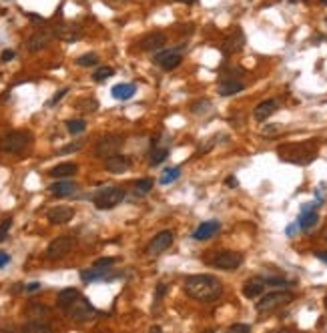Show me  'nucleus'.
Segmentation results:
<instances>
[{"mask_svg":"<svg viewBox=\"0 0 327 333\" xmlns=\"http://www.w3.org/2000/svg\"><path fill=\"white\" fill-rule=\"evenodd\" d=\"M185 293L197 301H215L223 293V283L215 275H191L185 279Z\"/></svg>","mask_w":327,"mask_h":333,"instance_id":"nucleus-1","label":"nucleus"},{"mask_svg":"<svg viewBox=\"0 0 327 333\" xmlns=\"http://www.w3.org/2000/svg\"><path fill=\"white\" fill-rule=\"evenodd\" d=\"M277 155L285 163L293 165H309L317 157V147L313 143H295V145H283L277 149Z\"/></svg>","mask_w":327,"mask_h":333,"instance_id":"nucleus-2","label":"nucleus"},{"mask_svg":"<svg viewBox=\"0 0 327 333\" xmlns=\"http://www.w3.org/2000/svg\"><path fill=\"white\" fill-rule=\"evenodd\" d=\"M65 311H66V315H68L72 321H76V323H85V321H91V319L97 317V309L91 305V301L85 299L83 295L72 301Z\"/></svg>","mask_w":327,"mask_h":333,"instance_id":"nucleus-3","label":"nucleus"},{"mask_svg":"<svg viewBox=\"0 0 327 333\" xmlns=\"http://www.w3.org/2000/svg\"><path fill=\"white\" fill-rule=\"evenodd\" d=\"M29 143H31V134L29 133L12 131V133H6L0 138V151L8 153V155H18L29 147Z\"/></svg>","mask_w":327,"mask_h":333,"instance_id":"nucleus-4","label":"nucleus"},{"mask_svg":"<svg viewBox=\"0 0 327 333\" xmlns=\"http://www.w3.org/2000/svg\"><path fill=\"white\" fill-rule=\"evenodd\" d=\"M123 199H125V189L106 187V189H100L95 195V207L98 211H108V209H115L117 205H121Z\"/></svg>","mask_w":327,"mask_h":333,"instance_id":"nucleus-5","label":"nucleus"},{"mask_svg":"<svg viewBox=\"0 0 327 333\" xmlns=\"http://www.w3.org/2000/svg\"><path fill=\"white\" fill-rule=\"evenodd\" d=\"M205 261L209 265L225 269V271H235L237 267H241V263H243V253H237V251H215Z\"/></svg>","mask_w":327,"mask_h":333,"instance_id":"nucleus-6","label":"nucleus"},{"mask_svg":"<svg viewBox=\"0 0 327 333\" xmlns=\"http://www.w3.org/2000/svg\"><path fill=\"white\" fill-rule=\"evenodd\" d=\"M293 301V293L289 291H273V293H267L265 297H261V301H257V311L259 313H271L283 305H289Z\"/></svg>","mask_w":327,"mask_h":333,"instance_id":"nucleus-7","label":"nucleus"},{"mask_svg":"<svg viewBox=\"0 0 327 333\" xmlns=\"http://www.w3.org/2000/svg\"><path fill=\"white\" fill-rule=\"evenodd\" d=\"M74 247V237L70 235H63V237H57L54 241H50V245L46 247V257L50 261H57V259H63L70 253V249Z\"/></svg>","mask_w":327,"mask_h":333,"instance_id":"nucleus-8","label":"nucleus"},{"mask_svg":"<svg viewBox=\"0 0 327 333\" xmlns=\"http://www.w3.org/2000/svg\"><path fill=\"white\" fill-rule=\"evenodd\" d=\"M185 46H187V44H181V46H177V48L163 50V52L155 54V63L163 68V70H175L177 67H181V63H183V54H181V50H183Z\"/></svg>","mask_w":327,"mask_h":333,"instance_id":"nucleus-9","label":"nucleus"},{"mask_svg":"<svg viewBox=\"0 0 327 333\" xmlns=\"http://www.w3.org/2000/svg\"><path fill=\"white\" fill-rule=\"evenodd\" d=\"M123 143H125V141H123L121 134H106V136H102V138L97 143V147H95V155L106 159V157L119 153V149L123 147Z\"/></svg>","mask_w":327,"mask_h":333,"instance_id":"nucleus-10","label":"nucleus"},{"mask_svg":"<svg viewBox=\"0 0 327 333\" xmlns=\"http://www.w3.org/2000/svg\"><path fill=\"white\" fill-rule=\"evenodd\" d=\"M173 243V233L171 231H161L159 235L153 237V241L147 245V255L149 257H155V255H161L163 251H167Z\"/></svg>","mask_w":327,"mask_h":333,"instance_id":"nucleus-11","label":"nucleus"},{"mask_svg":"<svg viewBox=\"0 0 327 333\" xmlns=\"http://www.w3.org/2000/svg\"><path fill=\"white\" fill-rule=\"evenodd\" d=\"M165 44H167V36L163 33H149L145 34L141 40H139V48L141 50H149V52H155V50H161Z\"/></svg>","mask_w":327,"mask_h":333,"instance_id":"nucleus-12","label":"nucleus"},{"mask_svg":"<svg viewBox=\"0 0 327 333\" xmlns=\"http://www.w3.org/2000/svg\"><path fill=\"white\" fill-rule=\"evenodd\" d=\"M104 166H106V171H108V173L119 175V173H125V171H129V169H131V159H129V157H125V155H121V153H115V155L106 157Z\"/></svg>","mask_w":327,"mask_h":333,"instance_id":"nucleus-13","label":"nucleus"},{"mask_svg":"<svg viewBox=\"0 0 327 333\" xmlns=\"http://www.w3.org/2000/svg\"><path fill=\"white\" fill-rule=\"evenodd\" d=\"M54 36L52 31H46V29H40V31H36V33L29 38V42H26V48L31 50V52H38V50H42L48 42H50V38Z\"/></svg>","mask_w":327,"mask_h":333,"instance_id":"nucleus-14","label":"nucleus"},{"mask_svg":"<svg viewBox=\"0 0 327 333\" xmlns=\"http://www.w3.org/2000/svg\"><path fill=\"white\" fill-rule=\"evenodd\" d=\"M243 46H245V34H243L241 29H235L225 38V42H223V52L225 54H233V52H239Z\"/></svg>","mask_w":327,"mask_h":333,"instance_id":"nucleus-15","label":"nucleus"},{"mask_svg":"<svg viewBox=\"0 0 327 333\" xmlns=\"http://www.w3.org/2000/svg\"><path fill=\"white\" fill-rule=\"evenodd\" d=\"M52 33L57 38H61V40H65V42H74V40H78L80 38V26H76V24H59V26H54L52 29Z\"/></svg>","mask_w":327,"mask_h":333,"instance_id":"nucleus-16","label":"nucleus"},{"mask_svg":"<svg viewBox=\"0 0 327 333\" xmlns=\"http://www.w3.org/2000/svg\"><path fill=\"white\" fill-rule=\"evenodd\" d=\"M72 217H74V209L72 207H65V205H59V207L48 211V221L52 225H65Z\"/></svg>","mask_w":327,"mask_h":333,"instance_id":"nucleus-17","label":"nucleus"},{"mask_svg":"<svg viewBox=\"0 0 327 333\" xmlns=\"http://www.w3.org/2000/svg\"><path fill=\"white\" fill-rule=\"evenodd\" d=\"M265 279L263 277H253V279H249L245 285H243V295L247 297V299H255V297H259L263 291H265Z\"/></svg>","mask_w":327,"mask_h":333,"instance_id":"nucleus-18","label":"nucleus"},{"mask_svg":"<svg viewBox=\"0 0 327 333\" xmlns=\"http://www.w3.org/2000/svg\"><path fill=\"white\" fill-rule=\"evenodd\" d=\"M245 89V85L237 78H231V76H225L221 82H219V95L221 97H233L237 93H241Z\"/></svg>","mask_w":327,"mask_h":333,"instance_id":"nucleus-19","label":"nucleus"},{"mask_svg":"<svg viewBox=\"0 0 327 333\" xmlns=\"http://www.w3.org/2000/svg\"><path fill=\"white\" fill-rule=\"evenodd\" d=\"M221 229V223L219 221H205L203 225H199L195 233H193V239L195 241H207L211 237H215V233Z\"/></svg>","mask_w":327,"mask_h":333,"instance_id":"nucleus-20","label":"nucleus"},{"mask_svg":"<svg viewBox=\"0 0 327 333\" xmlns=\"http://www.w3.org/2000/svg\"><path fill=\"white\" fill-rule=\"evenodd\" d=\"M277 110V100L269 99V100H263V102H259L257 106H255V110H253V117H255V121H259V123H263V121H267L273 113Z\"/></svg>","mask_w":327,"mask_h":333,"instance_id":"nucleus-21","label":"nucleus"},{"mask_svg":"<svg viewBox=\"0 0 327 333\" xmlns=\"http://www.w3.org/2000/svg\"><path fill=\"white\" fill-rule=\"evenodd\" d=\"M76 189H78V185L72 183V181H59V183L50 185V193L54 197H70V195L76 193Z\"/></svg>","mask_w":327,"mask_h":333,"instance_id":"nucleus-22","label":"nucleus"},{"mask_svg":"<svg viewBox=\"0 0 327 333\" xmlns=\"http://www.w3.org/2000/svg\"><path fill=\"white\" fill-rule=\"evenodd\" d=\"M111 267H93V269H85L80 271V279L91 283V281H98V279H104L108 275Z\"/></svg>","mask_w":327,"mask_h":333,"instance_id":"nucleus-23","label":"nucleus"},{"mask_svg":"<svg viewBox=\"0 0 327 333\" xmlns=\"http://www.w3.org/2000/svg\"><path fill=\"white\" fill-rule=\"evenodd\" d=\"M78 171V166L74 165V163H61V165H57L54 169H50V177H54V179H68V177H72L74 173Z\"/></svg>","mask_w":327,"mask_h":333,"instance_id":"nucleus-24","label":"nucleus"},{"mask_svg":"<svg viewBox=\"0 0 327 333\" xmlns=\"http://www.w3.org/2000/svg\"><path fill=\"white\" fill-rule=\"evenodd\" d=\"M134 85H131V82H121V85H115L113 87V97L117 100H129L134 95Z\"/></svg>","mask_w":327,"mask_h":333,"instance_id":"nucleus-25","label":"nucleus"},{"mask_svg":"<svg viewBox=\"0 0 327 333\" xmlns=\"http://www.w3.org/2000/svg\"><path fill=\"white\" fill-rule=\"evenodd\" d=\"M167 157H169V147H157V145H153V151L149 153V165L151 166L161 165Z\"/></svg>","mask_w":327,"mask_h":333,"instance_id":"nucleus-26","label":"nucleus"},{"mask_svg":"<svg viewBox=\"0 0 327 333\" xmlns=\"http://www.w3.org/2000/svg\"><path fill=\"white\" fill-rule=\"evenodd\" d=\"M76 297H80V291H78V289H63V291L59 293V297H57L59 307H61V309H66Z\"/></svg>","mask_w":327,"mask_h":333,"instance_id":"nucleus-27","label":"nucleus"},{"mask_svg":"<svg viewBox=\"0 0 327 333\" xmlns=\"http://www.w3.org/2000/svg\"><path fill=\"white\" fill-rule=\"evenodd\" d=\"M26 315L31 319H42V317H48L50 315V309L46 305H40V303H31L29 309H26Z\"/></svg>","mask_w":327,"mask_h":333,"instance_id":"nucleus-28","label":"nucleus"},{"mask_svg":"<svg viewBox=\"0 0 327 333\" xmlns=\"http://www.w3.org/2000/svg\"><path fill=\"white\" fill-rule=\"evenodd\" d=\"M22 329L26 333H48L50 331V325L48 323H42L40 319H31L29 323H24Z\"/></svg>","mask_w":327,"mask_h":333,"instance_id":"nucleus-29","label":"nucleus"},{"mask_svg":"<svg viewBox=\"0 0 327 333\" xmlns=\"http://www.w3.org/2000/svg\"><path fill=\"white\" fill-rule=\"evenodd\" d=\"M181 177V166H171V169H165L163 175H161V185H169L173 181H177Z\"/></svg>","mask_w":327,"mask_h":333,"instance_id":"nucleus-30","label":"nucleus"},{"mask_svg":"<svg viewBox=\"0 0 327 333\" xmlns=\"http://www.w3.org/2000/svg\"><path fill=\"white\" fill-rule=\"evenodd\" d=\"M66 129H68V133L70 134H78L87 129V123H85L83 119H74V121H68V123H66Z\"/></svg>","mask_w":327,"mask_h":333,"instance_id":"nucleus-31","label":"nucleus"},{"mask_svg":"<svg viewBox=\"0 0 327 333\" xmlns=\"http://www.w3.org/2000/svg\"><path fill=\"white\" fill-rule=\"evenodd\" d=\"M76 108H80L85 113H95L98 108V102L95 99H80L76 102Z\"/></svg>","mask_w":327,"mask_h":333,"instance_id":"nucleus-32","label":"nucleus"},{"mask_svg":"<svg viewBox=\"0 0 327 333\" xmlns=\"http://www.w3.org/2000/svg\"><path fill=\"white\" fill-rule=\"evenodd\" d=\"M97 63H98V57L95 52H89V54H83V57L76 59V65L78 67H95Z\"/></svg>","mask_w":327,"mask_h":333,"instance_id":"nucleus-33","label":"nucleus"},{"mask_svg":"<svg viewBox=\"0 0 327 333\" xmlns=\"http://www.w3.org/2000/svg\"><path fill=\"white\" fill-rule=\"evenodd\" d=\"M151 189H153V181H151V179H141V181L134 183V191H137L139 195H147Z\"/></svg>","mask_w":327,"mask_h":333,"instance_id":"nucleus-34","label":"nucleus"},{"mask_svg":"<svg viewBox=\"0 0 327 333\" xmlns=\"http://www.w3.org/2000/svg\"><path fill=\"white\" fill-rule=\"evenodd\" d=\"M115 74V70L111 67H100L95 70V74H93V78L97 80V82H102V80H106V78H111Z\"/></svg>","mask_w":327,"mask_h":333,"instance_id":"nucleus-35","label":"nucleus"},{"mask_svg":"<svg viewBox=\"0 0 327 333\" xmlns=\"http://www.w3.org/2000/svg\"><path fill=\"white\" fill-rule=\"evenodd\" d=\"M209 106H211L209 100H197L191 104V113L193 115H205V113H209Z\"/></svg>","mask_w":327,"mask_h":333,"instance_id":"nucleus-36","label":"nucleus"},{"mask_svg":"<svg viewBox=\"0 0 327 333\" xmlns=\"http://www.w3.org/2000/svg\"><path fill=\"white\" fill-rule=\"evenodd\" d=\"M10 227H12V219H4V221L0 223V243H4V241H6Z\"/></svg>","mask_w":327,"mask_h":333,"instance_id":"nucleus-37","label":"nucleus"},{"mask_svg":"<svg viewBox=\"0 0 327 333\" xmlns=\"http://www.w3.org/2000/svg\"><path fill=\"white\" fill-rule=\"evenodd\" d=\"M265 279V283L267 285H277V287H285V285H289L285 279H281V277H263Z\"/></svg>","mask_w":327,"mask_h":333,"instance_id":"nucleus-38","label":"nucleus"},{"mask_svg":"<svg viewBox=\"0 0 327 333\" xmlns=\"http://www.w3.org/2000/svg\"><path fill=\"white\" fill-rule=\"evenodd\" d=\"M115 263H117L115 257H102V259H97V261H95V267H113Z\"/></svg>","mask_w":327,"mask_h":333,"instance_id":"nucleus-39","label":"nucleus"},{"mask_svg":"<svg viewBox=\"0 0 327 333\" xmlns=\"http://www.w3.org/2000/svg\"><path fill=\"white\" fill-rule=\"evenodd\" d=\"M229 331H251V325H247V323H233L229 327Z\"/></svg>","mask_w":327,"mask_h":333,"instance_id":"nucleus-40","label":"nucleus"},{"mask_svg":"<svg viewBox=\"0 0 327 333\" xmlns=\"http://www.w3.org/2000/svg\"><path fill=\"white\" fill-rule=\"evenodd\" d=\"M66 93H68V89H61V91H59V93H57V95H54V97L50 99V102H48V104H50V106H52V104H57L59 100H61V99H63V97H65Z\"/></svg>","mask_w":327,"mask_h":333,"instance_id":"nucleus-41","label":"nucleus"},{"mask_svg":"<svg viewBox=\"0 0 327 333\" xmlns=\"http://www.w3.org/2000/svg\"><path fill=\"white\" fill-rule=\"evenodd\" d=\"M12 59H14V50H4V52H2V57H0V61H2V63H10Z\"/></svg>","mask_w":327,"mask_h":333,"instance_id":"nucleus-42","label":"nucleus"},{"mask_svg":"<svg viewBox=\"0 0 327 333\" xmlns=\"http://www.w3.org/2000/svg\"><path fill=\"white\" fill-rule=\"evenodd\" d=\"M165 293H167V285H165V283H159V287H157V293H155V301L161 299Z\"/></svg>","mask_w":327,"mask_h":333,"instance_id":"nucleus-43","label":"nucleus"},{"mask_svg":"<svg viewBox=\"0 0 327 333\" xmlns=\"http://www.w3.org/2000/svg\"><path fill=\"white\" fill-rule=\"evenodd\" d=\"M83 147V143H72V145H66L63 149V153H72V151H78Z\"/></svg>","mask_w":327,"mask_h":333,"instance_id":"nucleus-44","label":"nucleus"},{"mask_svg":"<svg viewBox=\"0 0 327 333\" xmlns=\"http://www.w3.org/2000/svg\"><path fill=\"white\" fill-rule=\"evenodd\" d=\"M40 287H42V285H40L38 281H33V283H29V285H26V291H29V293H34V291H38Z\"/></svg>","mask_w":327,"mask_h":333,"instance_id":"nucleus-45","label":"nucleus"},{"mask_svg":"<svg viewBox=\"0 0 327 333\" xmlns=\"http://www.w3.org/2000/svg\"><path fill=\"white\" fill-rule=\"evenodd\" d=\"M8 263H10V255H8V253H2V251H0V267H6Z\"/></svg>","mask_w":327,"mask_h":333,"instance_id":"nucleus-46","label":"nucleus"},{"mask_svg":"<svg viewBox=\"0 0 327 333\" xmlns=\"http://www.w3.org/2000/svg\"><path fill=\"white\" fill-rule=\"evenodd\" d=\"M297 229H301V227H299V223H293V225H289V227H287V231H285V233L291 237V235H295Z\"/></svg>","mask_w":327,"mask_h":333,"instance_id":"nucleus-47","label":"nucleus"},{"mask_svg":"<svg viewBox=\"0 0 327 333\" xmlns=\"http://www.w3.org/2000/svg\"><path fill=\"white\" fill-rule=\"evenodd\" d=\"M315 257H317V259H321L323 263H327V251H317V253H315Z\"/></svg>","mask_w":327,"mask_h":333,"instance_id":"nucleus-48","label":"nucleus"},{"mask_svg":"<svg viewBox=\"0 0 327 333\" xmlns=\"http://www.w3.org/2000/svg\"><path fill=\"white\" fill-rule=\"evenodd\" d=\"M225 183H227V185H229V187H237V185H239V183H237V179H235V177H229V179H227V181H225Z\"/></svg>","mask_w":327,"mask_h":333,"instance_id":"nucleus-49","label":"nucleus"},{"mask_svg":"<svg viewBox=\"0 0 327 333\" xmlns=\"http://www.w3.org/2000/svg\"><path fill=\"white\" fill-rule=\"evenodd\" d=\"M177 2H181V4H195L197 0H177Z\"/></svg>","mask_w":327,"mask_h":333,"instance_id":"nucleus-50","label":"nucleus"},{"mask_svg":"<svg viewBox=\"0 0 327 333\" xmlns=\"http://www.w3.org/2000/svg\"><path fill=\"white\" fill-rule=\"evenodd\" d=\"M321 2H323V4H327V0H321Z\"/></svg>","mask_w":327,"mask_h":333,"instance_id":"nucleus-51","label":"nucleus"},{"mask_svg":"<svg viewBox=\"0 0 327 333\" xmlns=\"http://www.w3.org/2000/svg\"><path fill=\"white\" fill-rule=\"evenodd\" d=\"M325 307H327V295H325Z\"/></svg>","mask_w":327,"mask_h":333,"instance_id":"nucleus-52","label":"nucleus"}]
</instances>
